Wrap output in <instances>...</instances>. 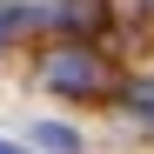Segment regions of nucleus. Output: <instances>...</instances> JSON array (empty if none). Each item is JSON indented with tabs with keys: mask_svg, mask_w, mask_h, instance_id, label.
Segmentation results:
<instances>
[{
	"mask_svg": "<svg viewBox=\"0 0 154 154\" xmlns=\"http://www.w3.org/2000/svg\"><path fill=\"white\" fill-rule=\"evenodd\" d=\"M127 114H134L141 127H154V81H141L134 94H127Z\"/></svg>",
	"mask_w": 154,
	"mask_h": 154,
	"instance_id": "obj_3",
	"label": "nucleus"
},
{
	"mask_svg": "<svg viewBox=\"0 0 154 154\" xmlns=\"http://www.w3.org/2000/svg\"><path fill=\"white\" fill-rule=\"evenodd\" d=\"M34 147H40V154H81V134L60 127V121H40V127H34Z\"/></svg>",
	"mask_w": 154,
	"mask_h": 154,
	"instance_id": "obj_2",
	"label": "nucleus"
},
{
	"mask_svg": "<svg viewBox=\"0 0 154 154\" xmlns=\"http://www.w3.org/2000/svg\"><path fill=\"white\" fill-rule=\"evenodd\" d=\"M40 81L54 87V94L87 100V94H107L114 74H107V60H100L94 47H54V54H47V67H40Z\"/></svg>",
	"mask_w": 154,
	"mask_h": 154,
	"instance_id": "obj_1",
	"label": "nucleus"
},
{
	"mask_svg": "<svg viewBox=\"0 0 154 154\" xmlns=\"http://www.w3.org/2000/svg\"><path fill=\"white\" fill-rule=\"evenodd\" d=\"M0 40H7V7H0Z\"/></svg>",
	"mask_w": 154,
	"mask_h": 154,
	"instance_id": "obj_5",
	"label": "nucleus"
},
{
	"mask_svg": "<svg viewBox=\"0 0 154 154\" xmlns=\"http://www.w3.org/2000/svg\"><path fill=\"white\" fill-rule=\"evenodd\" d=\"M0 154H27V147H14V141H0Z\"/></svg>",
	"mask_w": 154,
	"mask_h": 154,
	"instance_id": "obj_4",
	"label": "nucleus"
}]
</instances>
